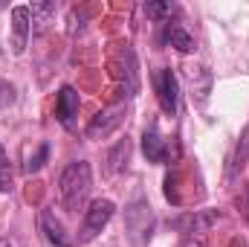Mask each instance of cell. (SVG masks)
Wrapping results in <instances>:
<instances>
[{
  "mask_svg": "<svg viewBox=\"0 0 249 247\" xmlns=\"http://www.w3.org/2000/svg\"><path fill=\"white\" fill-rule=\"evenodd\" d=\"M151 79H154V90H157V102H160L162 114L174 117L177 108H180V82H177L174 70L160 67V70H154Z\"/></svg>",
  "mask_w": 249,
  "mask_h": 247,
  "instance_id": "3957f363",
  "label": "cell"
},
{
  "mask_svg": "<svg viewBox=\"0 0 249 247\" xmlns=\"http://www.w3.org/2000/svg\"><path fill=\"white\" fill-rule=\"evenodd\" d=\"M183 247H209L203 236H183Z\"/></svg>",
  "mask_w": 249,
  "mask_h": 247,
  "instance_id": "ac0fdd59",
  "label": "cell"
},
{
  "mask_svg": "<svg viewBox=\"0 0 249 247\" xmlns=\"http://www.w3.org/2000/svg\"><path fill=\"white\" fill-rule=\"evenodd\" d=\"M145 15L154 18V21H162L165 15H171V3H148L145 6Z\"/></svg>",
  "mask_w": 249,
  "mask_h": 247,
  "instance_id": "2e32d148",
  "label": "cell"
},
{
  "mask_svg": "<svg viewBox=\"0 0 249 247\" xmlns=\"http://www.w3.org/2000/svg\"><path fill=\"white\" fill-rule=\"evenodd\" d=\"M122 123H124V105L119 102V105H110V108L99 111V114L90 120V125H87L84 134H87L90 140H105V137H110Z\"/></svg>",
  "mask_w": 249,
  "mask_h": 247,
  "instance_id": "277c9868",
  "label": "cell"
},
{
  "mask_svg": "<svg viewBox=\"0 0 249 247\" xmlns=\"http://www.w3.org/2000/svg\"><path fill=\"white\" fill-rule=\"evenodd\" d=\"M78 90L75 87H70V84H64L61 90H58V99H55V117H58V123L64 128H72L75 123V117H78Z\"/></svg>",
  "mask_w": 249,
  "mask_h": 247,
  "instance_id": "ba28073f",
  "label": "cell"
},
{
  "mask_svg": "<svg viewBox=\"0 0 249 247\" xmlns=\"http://www.w3.org/2000/svg\"><path fill=\"white\" fill-rule=\"evenodd\" d=\"M29 29H32L29 6H15V9H12V53H15V56H20V53L26 50Z\"/></svg>",
  "mask_w": 249,
  "mask_h": 247,
  "instance_id": "8992f818",
  "label": "cell"
},
{
  "mask_svg": "<svg viewBox=\"0 0 249 247\" xmlns=\"http://www.w3.org/2000/svg\"><path fill=\"white\" fill-rule=\"evenodd\" d=\"M113 212H116V204H113V201H107V198L93 201L90 209H84V221H81V230H78V242H81V245H84V242H93V239L107 227V221L113 218Z\"/></svg>",
  "mask_w": 249,
  "mask_h": 247,
  "instance_id": "7a4b0ae2",
  "label": "cell"
},
{
  "mask_svg": "<svg viewBox=\"0 0 249 247\" xmlns=\"http://www.w3.org/2000/svg\"><path fill=\"white\" fill-rule=\"evenodd\" d=\"M55 12H58V6H55L53 0H47V3H32V6H29L32 23H38V29H41V32H44V29H47V26L53 23Z\"/></svg>",
  "mask_w": 249,
  "mask_h": 247,
  "instance_id": "8fae6325",
  "label": "cell"
},
{
  "mask_svg": "<svg viewBox=\"0 0 249 247\" xmlns=\"http://www.w3.org/2000/svg\"><path fill=\"white\" fill-rule=\"evenodd\" d=\"M142 151H145L148 163H165V157H168V143H165V137H162L157 128H148V131L142 134Z\"/></svg>",
  "mask_w": 249,
  "mask_h": 247,
  "instance_id": "9c48e42d",
  "label": "cell"
},
{
  "mask_svg": "<svg viewBox=\"0 0 249 247\" xmlns=\"http://www.w3.org/2000/svg\"><path fill=\"white\" fill-rule=\"evenodd\" d=\"M12 102H15V87L9 82H0V108H6Z\"/></svg>",
  "mask_w": 249,
  "mask_h": 247,
  "instance_id": "e0dca14e",
  "label": "cell"
},
{
  "mask_svg": "<svg viewBox=\"0 0 249 247\" xmlns=\"http://www.w3.org/2000/svg\"><path fill=\"white\" fill-rule=\"evenodd\" d=\"M238 206H241V215L247 218V224H249V186L244 189V195H241V201H238Z\"/></svg>",
  "mask_w": 249,
  "mask_h": 247,
  "instance_id": "d6986e66",
  "label": "cell"
},
{
  "mask_svg": "<svg viewBox=\"0 0 249 247\" xmlns=\"http://www.w3.org/2000/svg\"><path fill=\"white\" fill-rule=\"evenodd\" d=\"M38 230H41V236L50 242V245L55 247H72L70 242V236H67V230H64V224L55 218V212L47 206V209H41V215H38Z\"/></svg>",
  "mask_w": 249,
  "mask_h": 247,
  "instance_id": "52a82bcc",
  "label": "cell"
},
{
  "mask_svg": "<svg viewBox=\"0 0 249 247\" xmlns=\"http://www.w3.org/2000/svg\"><path fill=\"white\" fill-rule=\"evenodd\" d=\"M247 148H249V131H244V137H241V143H238V148H235V154L229 160V181H238V175L244 172V166H247Z\"/></svg>",
  "mask_w": 249,
  "mask_h": 247,
  "instance_id": "4fadbf2b",
  "label": "cell"
},
{
  "mask_svg": "<svg viewBox=\"0 0 249 247\" xmlns=\"http://www.w3.org/2000/svg\"><path fill=\"white\" fill-rule=\"evenodd\" d=\"M217 218H220V215H217L214 209H200V212H186V215L174 218L171 224H174V230H180L183 236H203Z\"/></svg>",
  "mask_w": 249,
  "mask_h": 247,
  "instance_id": "5b68a950",
  "label": "cell"
},
{
  "mask_svg": "<svg viewBox=\"0 0 249 247\" xmlns=\"http://www.w3.org/2000/svg\"><path fill=\"white\" fill-rule=\"evenodd\" d=\"M47 157H50V145L44 143V145H38V151H35V154H32L29 160H26V166H23V169H26V175H35L38 169H44Z\"/></svg>",
  "mask_w": 249,
  "mask_h": 247,
  "instance_id": "5bb4252c",
  "label": "cell"
},
{
  "mask_svg": "<svg viewBox=\"0 0 249 247\" xmlns=\"http://www.w3.org/2000/svg\"><path fill=\"white\" fill-rule=\"evenodd\" d=\"M165 41L180 50V53H194V38L188 35L180 23H165Z\"/></svg>",
  "mask_w": 249,
  "mask_h": 247,
  "instance_id": "30bf717a",
  "label": "cell"
},
{
  "mask_svg": "<svg viewBox=\"0 0 249 247\" xmlns=\"http://www.w3.org/2000/svg\"><path fill=\"white\" fill-rule=\"evenodd\" d=\"M90 189H93V172H90V163L87 160H75L70 163L58 178V198H61V206L70 215H78V209H84L87 198H90Z\"/></svg>",
  "mask_w": 249,
  "mask_h": 247,
  "instance_id": "6da1fadb",
  "label": "cell"
},
{
  "mask_svg": "<svg viewBox=\"0 0 249 247\" xmlns=\"http://www.w3.org/2000/svg\"><path fill=\"white\" fill-rule=\"evenodd\" d=\"M0 192H12V166H9L3 145H0Z\"/></svg>",
  "mask_w": 249,
  "mask_h": 247,
  "instance_id": "9a60e30c",
  "label": "cell"
},
{
  "mask_svg": "<svg viewBox=\"0 0 249 247\" xmlns=\"http://www.w3.org/2000/svg\"><path fill=\"white\" fill-rule=\"evenodd\" d=\"M127 160H130V140L124 137V140H119V143L110 148V154H107V163H110V166H107V169L116 175V172H122L124 166H127Z\"/></svg>",
  "mask_w": 249,
  "mask_h": 247,
  "instance_id": "7c38bea8",
  "label": "cell"
}]
</instances>
